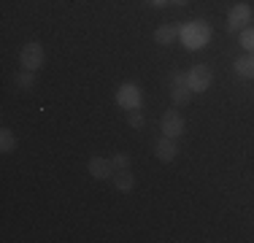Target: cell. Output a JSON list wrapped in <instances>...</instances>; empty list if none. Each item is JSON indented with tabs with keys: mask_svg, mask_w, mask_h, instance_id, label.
Wrapping results in <instances>:
<instances>
[{
	"mask_svg": "<svg viewBox=\"0 0 254 243\" xmlns=\"http://www.w3.org/2000/svg\"><path fill=\"white\" fill-rule=\"evenodd\" d=\"M249 22H252V5L249 3H238V5H233V8L227 11V30L230 33L246 30Z\"/></svg>",
	"mask_w": 254,
	"mask_h": 243,
	"instance_id": "277c9868",
	"label": "cell"
},
{
	"mask_svg": "<svg viewBox=\"0 0 254 243\" xmlns=\"http://www.w3.org/2000/svg\"><path fill=\"white\" fill-rule=\"evenodd\" d=\"M179 38H181V44H184V49L197 52V49H203L205 44H208L211 27L205 22H200V19L187 22V24H181V27H179Z\"/></svg>",
	"mask_w": 254,
	"mask_h": 243,
	"instance_id": "6da1fadb",
	"label": "cell"
},
{
	"mask_svg": "<svg viewBox=\"0 0 254 243\" xmlns=\"http://www.w3.org/2000/svg\"><path fill=\"white\" fill-rule=\"evenodd\" d=\"M111 162H114V170H127V168L132 165L130 154H125V151H122V154H114V157H111Z\"/></svg>",
	"mask_w": 254,
	"mask_h": 243,
	"instance_id": "e0dca14e",
	"label": "cell"
},
{
	"mask_svg": "<svg viewBox=\"0 0 254 243\" xmlns=\"http://www.w3.org/2000/svg\"><path fill=\"white\" fill-rule=\"evenodd\" d=\"M154 154H157V160H160V162H173V160H176V154H179L176 138L162 135L160 141H157V146H154Z\"/></svg>",
	"mask_w": 254,
	"mask_h": 243,
	"instance_id": "52a82bcc",
	"label": "cell"
},
{
	"mask_svg": "<svg viewBox=\"0 0 254 243\" xmlns=\"http://www.w3.org/2000/svg\"><path fill=\"white\" fill-rule=\"evenodd\" d=\"M184 127H187V122H184V117H181L179 111L168 108V111L162 114V119H160V130H162V135H168V138H179L181 132H184Z\"/></svg>",
	"mask_w": 254,
	"mask_h": 243,
	"instance_id": "8992f818",
	"label": "cell"
},
{
	"mask_svg": "<svg viewBox=\"0 0 254 243\" xmlns=\"http://www.w3.org/2000/svg\"><path fill=\"white\" fill-rule=\"evenodd\" d=\"M14 84H16V89H33V84H35V70H25V68H22V70L14 76Z\"/></svg>",
	"mask_w": 254,
	"mask_h": 243,
	"instance_id": "4fadbf2b",
	"label": "cell"
},
{
	"mask_svg": "<svg viewBox=\"0 0 254 243\" xmlns=\"http://www.w3.org/2000/svg\"><path fill=\"white\" fill-rule=\"evenodd\" d=\"M127 124H130L132 130H141V127L146 124V119H143V111H141V108H132V111H127Z\"/></svg>",
	"mask_w": 254,
	"mask_h": 243,
	"instance_id": "9a60e30c",
	"label": "cell"
},
{
	"mask_svg": "<svg viewBox=\"0 0 254 243\" xmlns=\"http://www.w3.org/2000/svg\"><path fill=\"white\" fill-rule=\"evenodd\" d=\"M111 181H114V186H117L119 192H132V186H135V176L130 173V168L127 170H114V176H111Z\"/></svg>",
	"mask_w": 254,
	"mask_h": 243,
	"instance_id": "9c48e42d",
	"label": "cell"
},
{
	"mask_svg": "<svg viewBox=\"0 0 254 243\" xmlns=\"http://www.w3.org/2000/svg\"><path fill=\"white\" fill-rule=\"evenodd\" d=\"M241 46L246 49V54H254V27L252 24L246 30H241Z\"/></svg>",
	"mask_w": 254,
	"mask_h": 243,
	"instance_id": "2e32d148",
	"label": "cell"
},
{
	"mask_svg": "<svg viewBox=\"0 0 254 243\" xmlns=\"http://www.w3.org/2000/svg\"><path fill=\"white\" fill-rule=\"evenodd\" d=\"M14 149H16V138H14V132H11L8 127H3V130H0V151H3V154H11Z\"/></svg>",
	"mask_w": 254,
	"mask_h": 243,
	"instance_id": "5bb4252c",
	"label": "cell"
},
{
	"mask_svg": "<svg viewBox=\"0 0 254 243\" xmlns=\"http://www.w3.org/2000/svg\"><path fill=\"white\" fill-rule=\"evenodd\" d=\"M192 89L190 87H171V103L173 106H187V103L192 100Z\"/></svg>",
	"mask_w": 254,
	"mask_h": 243,
	"instance_id": "7c38bea8",
	"label": "cell"
},
{
	"mask_svg": "<svg viewBox=\"0 0 254 243\" xmlns=\"http://www.w3.org/2000/svg\"><path fill=\"white\" fill-rule=\"evenodd\" d=\"M149 3H152V5H154V8H165V5H168V3H171V0H149Z\"/></svg>",
	"mask_w": 254,
	"mask_h": 243,
	"instance_id": "d6986e66",
	"label": "cell"
},
{
	"mask_svg": "<svg viewBox=\"0 0 254 243\" xmlns=\"http://www.w3.org/2000/svg\"><path fill=\"white\" fill-rule=\"evenodd\" d=\"M171 87H190L187 84V73H181V70L171 73Z\"/></svg>",
	"mask_w": 254,
	"mask_h": 243,
	"instance_id": "ac0fdd59",
	"label": "cell"
},
{
	"mask_svg": "<svg viewBox=\"0 0 254 243\" xmlns=\"http://www.w3.org/2000/svg\"><path fill=\"white\" fill-rule=\"evenodd\" d=\"M171 3H173V5H179V8H181V5H187L190 0H171Z\"/></svg>",
	"mask_w": 254,
	"mask_h": 243,
	"instance_id": "ffe728a7",
	"label": "cell"
},
{
	"mask_svg": "<svg viewBox=\"0 0 254 243\" xmlns=\"http://www.w3.org/2000/svg\"><path fill=\"white\" fill-rule=\"evenodd\" d=\"M89 176H92L95 181H106L114 176V162L106 160V157H92L89 160Z\"/></svg>",
	"mask_w": 254,
	"mask_h": 243,
	"instance_id": "ba28073f",
	"label": "cell"
},
{
	"mask_svg": "<svg viewBox=\"0 0 254 243\" xmlns=\"http://www.w3.org/2000/svg\"><path fill=\"white\" fill-rule=\"evenodd\" d=\"M235 73H238L241 78H254V54H244V57H238L233 62Z\"/></svg>",
	"mask_w": 254,
	"mask_h": 243,
	"instance_id": "8fae6325",
	"label": "cell"
},
{
	"mask_svg": "<svg viewBox=\"0 0 254 243\" xmlns=\"http://www.w3.org/2000/svg\"><path fill=\"white\" fill-rule=\"evenodd\" d=\"M187 84H190V89L195 95H200L214 84V73H211L208 65H195V68H190V73H187Z\"/></svg>",
	"mask_w": 254,
	"mask_h": 243,
	"instance_id": "3957f363",
	"label": "cell"
},
{
	"mask_svg": "<svg viewBox=\"0 0 254 243\" xmlns=\"http://www.w3.org/2000/svg\"><path fill=\"white\" fill-rule=\"evenodd\" d=\"M44 60H46V54H44V46H41L38 41L25 44V49H22V54H19V65H22V68H25V70H35V73L44 68Z\"/></svg>",
	"mask_w": 254,
	"mask_h": 243,
	"instance_id": "7a4b0ae2",
	"label": "cell"
},
{
	"mask_svg": "<svg viewBox=\"0 0 254 243\" xmlns=\"http://www.w3.org/2000/svg\"><path fill=\"white\" fill-rule=\"evenodd\" d=\"M176 38H179V27H173V24H160L154 30V41L160 46H171Z\"/></svg>",
	"mask_w": 254,
	"mask_h": 243,
	"instance_id": "30bf717a",
	"label": "cell"
},
{
	"mask_svg": "<svg viewBox=\"0 0 254 243\" xmlns=\"http://www.w3.org/2000/svg\"><path fill=\"white\" fill-rule=\"evenodd\" d=\"M117 103H119L122 108H127V111H132V108H141L143 95H141V89H138V84H132V81L122 84V87L117 89Z\"/></svg>",
	"mask_w": 254,
	"mask_h": 243,
	"instance_id": "5b68a950",
	"label": "cell"
}]
</instances>
